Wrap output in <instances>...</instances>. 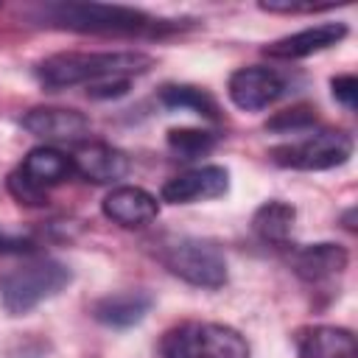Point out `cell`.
<instances>
[{"label":"cell","instance_id":"6da1fadb","mask_svg":"<svg viewBox=\"0 0 358 358\" xmlns=\"http://www.w3.org/2000/svg\"><path fill=\"white\" fill-rule=\"evenodd\" d=\"M36 17L50 28L101 36H165L185 28V22L179 20H159L131 6L103 3H48Z\"/></svg>","mask_w":358,"mask_h":358},{"label":"cell","instance_id":"7a4b0ae2","mask_svg":"<svg viewBox=\"0 0 358 358\" xmlns=\"http://www.w3.org/2000/svg\"><path fill=\"white\" fill-rule=\"evenodd\" d=\"M154 64L140 50H98V53H53L36 64V78L45 90H67L76 84H98L109 78H131Z\"/></svg>","mask_w":358,"mask_h":358},{"label":"cell","instance_id":"3957f363","mask_svg":"<svg viewBox=\"0 0 358 358\" xmlns=\"http://www.w3.org/2000/svg\"><path fill=\"white\" fill-rule=\"evenodd\" d=\"M154 257L187 285L215 291L227 282V257L210 238L162 235L159 241H154Z\"/></svg>","mask_w":358,"mask_h":358},{"label":"cell","instance_id":"277c9868","mask_svg":"<svg viewBox=\"0 0 358 358\" xmlns=\"http://www.w3.org/2000/svg\"><path fill=\"white\" fill-rule=\"evenodd\" d=\"M73 271L53 257H34L22 266L8 268L0 277V302L11 316H22L34 310L39 302L56 296L64 285H70Z\"/></svg>","mask_w":358,"mask_h":358},{"label":"cell","instance_id":"5b68a950","mask_svg":"<svg viewBox=\"0 0 358 358\" xmlns=\"http://www.w3.org/2000/svg\"><path fill=\"white\" fill-rule=\"evenodd\" d=\"M159 358H249V344L229 324L182 322L162 336Z\"/></svg>","mask_w":358,"mask_h":358},{"label":"cell","instance_id":"8992f818","mask_svg":"<svg viewBox=\"0 0 358 358\" xmlns=\"http://www.w3.org/2000/svg\"><path fill=\"white\" fill-rule=\"evenodd\" d=\"M268 157L280 168H291V171H330L352 157V137L347 131L322 129L302 140L274 145Z\"/></svg>","mask_w":358,"mask_h":358},{"label":"cell","instance_id":"52a82bcc","mask_svg":"<svg viewBox=\"0 0 358 358\" xmlns=\"http://www.w3.org/2000/svg\"><path fill=\"white\" fill-rule=\"evenodd\" d=\"M227 92H229V101L238 109L260 112V109L271 106L277 98L285 95V78L271 67L249 64V67H241L229 76Z\"/></svg>","mask_w":358,"mask_h":358},{"label":"cell","instance_id":"ba28073f","mask_svg":"<svg viewBox=\"0 0 358 358\" xmlns=\"http://www.w3.org/2000/svg\"><path fill=\"white\" fill-rule=\"evenodd\" d=\"M227 190H229V171L221 165H201L168 179L159 196L168 204H193V201L218 199Z\"/></svg>","mask_w":358,"mask_h":358},{"label":"cell","instance_id":"9c48e42d","mask_svg":"<svg viewBox=\"0 0 358 358\" xmlns=\"http://www.w3.org/2000/svg\"><path fill=\"white\" fill-rule=\"evenodd\" d=\"M350 263V255L344 246L338 243H308V246H296L288 255V266L291 271L310 285H322L338 274H344Z\"/></svg>","mask_w":358,"mask_h":358},{"label":"cell","instance_id":"30bf717a","mask_svg":"<svg viewBox=\"0 0 358 358\" xmlns=\"http://www.w3.org/2000/svg\"><path fill=\"white\" fill-rule=\"evenodd\" d=\"M101 210L112 224L126 227V229H137V227L151 224L159 215V201H157V196H151L143 187L120 185L103 196Z\"/></svg>","mask_w":358,"mask_h":358},{"label":"cell","instance_id":"8fae6325","mask_svg":"<svg viewBox=\"0 0 358 358\" xmlns=\"http://www.w3.org/2000/svg\"><path fill=\"white\" fill-rule=\"evenodd\" d=\"M70 159L73 171L92 185H112L123 179L131 168L129 157L109 143H84L70 154Z\"/></svg>","mask_w":358,"mask_h":358},{"label":"cell","instance_id":"7c38bea8","mask_svg":"<svg viewBox=\"0 0 358 358\" xmlns=\"http://www.w3.org/2000/svg\"><path fill=\"white\" fill-rule=\"evenodd\" d=\"M344 36H347V25L344 22H322V25L288 34V36L266 45L263 53L271 56V59L294 62V59H305V56H313L319 50H327V48L338 45Z\"/></svg>","mask_w":358,"mask_h":358},{"label":"cell","instance_id":"4fadbf2b","mask_svg":"<svg viewBox=\"0 0 358 358\" xmlns=\"http://www.w3.org/2000/svg\"><path fill=\"white\" fill-rule=\"evenodd\" d=\"M22 126L42 137V140H67L76 143L90 131V117L78 109H62V106H36L25 112Z\"/></svg>","mask_w":358,"mask_h":358},{"label":"cell","instance_id":"5bb4252c","mask_svg":"<svg viewBox=\"0 0 358 358\" xmlns=\"http://www.w3.org/2000/svg\"><path fill=\"white\" fill-rule=\"evenodd\" d=\"M14 171H17L28 185H34V187L42 190V193H48L50 187L67 182V179L76 173L70 154H64V151H59V148H53V145H36V148H31V151L22 157L20 168H14Z\"/></svg>","mask_w":358,"mask_h":358},{"label":"cell","instance_id":"9a60e30c","mask_svg":"<svg viewBox=\"0 0 358 358\" xmlns=\"http://www.w3.org/2000/svg\"><path fill=\"white\" fill-rule=\"evenodd\" d=\"M296 358H358V344L347 327L313 324L296 336Z\"/></svg>","mask_w":358,"mask_h":358},{"label":"cell","instance_id":"2e32d148","mask_svg":"<svg viewBox=\"0 0 358 358\" xmlns=\"http://www.w3.org/2000/svg\"><path fill=\"white\" fill-rule=\"evenodd\" d=\"M151 305H154V299L148 291H120V294L101 296L92 305V316H95V322H101L106 327L126 330V327L140 324L145 319V313L151 310Z\"/></svg>","mask_w":358,"mask_h":358},{"label":"cell","instance_id":"e0dca14e","mask_svg":"<svg viewBox=\"0 0 358 358\" xmlns=\"http://www.w3.org/2000/svg\"><path fill=\"white\" fill-rule=\"evenodd\" d=\"M294 221H296V210L288 201L271 199L255 210L252 229L257 232L260 241H266L271 246H288V238L294 232Z\"/></svg>","mask_w":358,"mask_h":358},{"label":"cell","instance_id":"ac0fdd59","mask_svg":"<svg viewBox=\"0 0 358 358\" xmlns=\"http://www.w3.org/2000/svg\"><path fill=\"white\" fill-rule=\"evenodd\" d=\"M159 103L168 109H179V112H193L201 115L207 120H221V106L218 101L193 84H165L159 90Z\"/></svg>","mask_w":358,"mask_h":358},{"label":"cell","instance_id":"d6986e66","mask_svg":"<svg viewBox=\"0 0 358 358\" xmlns=\"http://www.w3.org/2000/svg\"><path fill=\"white\" fill-rule=\"evenodd\" d=\"M215 143H218V137L204 129H171L168 131V148L173 154H179L182 159L201 157V154L213 151Z\"/></svg>","mask_w":358,"mask_h":358},{"label":"cell","instance_id":"ffe728a7","mask_svg":"<svg viewBox=\"0 0 358 358\" xmlns=\"http://www.w3.org/2000/svg\"><path fill=\"white\" fill-rule=\"evenodd\" d=\"M316 123V112L310 109V106H291V109H285V112H277L268 123H266V129H271V131H305V129H310Z\"/></svg>","mask_w":358,"mask_h":358},{"label":"cell","instance_id":"44dd1931","mask_svg":"<svg viewBox=\"0 0 358 358\" xmlns=\"http://www.w3.org/2000/svg\"><path fill=\"white\" fill-rule=\"evenodd\" d=\"M6 187H8V193H11L20 204H25V207H45V204H48V193H42V190H36L34 185H28L17 171L8 173Z\"/></svg>","mask_w":358,"mask_h":358},{"label":"cell","instance_id":"7402d4cb","mask_svg":"<svg viewBox=\"0 0 358 358\" xmlns=\"http://www.w3.org/2000/svg\"><path fill=\"white\" fill-rule=\"evenodd\" d=\"M330 87H333V98L352 112L358 103V78L355 76H336L330 81Z\"/></svg>","mask_w":358,"mask_h":358},{"label":"cell","instance_id":"603a6c76","mask_svg":"<svg viewBox=\"0 0 358 358\" xmlns=\"http://www.w3.org/2000/svg\"><path fill=\"white\" fill-rule=\"evenodd\" d=\"M333 3H260V11L268 14H316V11H330Z\"/></svg>","mask_w":358,"mask_h":358},{"label":"cell","instance_id":"cb8c5ba5","mask_svg":"<svg viewBox=\"0 0 358 358\" xmlns=\"http://www.w3.org/2000/svg\"><path fill=\"white\" fill-rule=\"evenodd\" d=\"M31 252H36V243L31 238L0 229V255H31Z\"/></svg>","mask_w":358,"mask_h":358},{"label":"cell","instance_id":"d4e9b609","mask_svg":"<svg viewBox=\"0 0 358 358\" xmlns=\"http://www.w3.org/2000/svg\"><path fill=\"white\" fill-rule=\"evenodd\" d=\"M129 92V78H109V81H98V84H90L87 95L92 98H120Z\"/></svg>","mask_w":358,"mask_h":358},{"label":"cell","instance_id":"484cf974","mask_svg":"<svg viewBox=\"0 0 358 358\" xmlns=\"http://www.w3.org/2000/svg\"><path fill=\"white\" fill-rule=\"evenodd\" d=\"M352 215H355V210H347V213H344V227H347V229H355V224H352Z\"/></svg>","mask_w":358,"mask_h":358}]
</instances>
